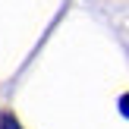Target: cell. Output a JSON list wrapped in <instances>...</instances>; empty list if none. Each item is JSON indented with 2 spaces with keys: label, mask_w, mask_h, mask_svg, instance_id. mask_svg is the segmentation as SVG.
Listing matches in <instances>:
<instances>
[{
  "label": "cell",
  "mask_w": 129,
  "mask_h": 129,
  "mask_svg": "<svg viewBox=\"0 0 129 129\" xmlns=\"http://www.w3.org/2000/svg\"><path fill=\"white\" fill-rule=\"evenodd\" d=\"M0 129H16V126H13V117H3V120H0Z\"/></svg>",
  "instance_id": "1"
},
{
  "label": "cell",
  "mask_w": 129,
  "mask_h": 129,
  "mask_svg": "<svg viewBox=\"0 0 129 129\" xmlns=\"http://www.w3.org/2000/svg\"><path fill=\"white\" fill-rule=\"evenodd\" d=\"M120 110H123V113H126V117H129V94H126V98H123V101H120Z\"/></svg>",
  "instance_id": "2"
}]
</instances>
